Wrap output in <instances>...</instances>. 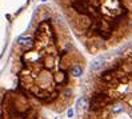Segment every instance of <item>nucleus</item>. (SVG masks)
<instances>
[{"label":"nucleus","mask_w":132,"mask_h":119,"mask_svg":"<svg viewBox=\"0 0 132 119\" xmlns=\"http://www.w3.org/2000/svg\"><path fill=\"white\" fill-rule=\"evenodd\" d=\"M107 103H109V96L104 92H99L92 96L89 107H91V110H98V108L104 107Z\"/></svg>","instance_id":"f257e3e1"},{"label":"nucleus","mask_w":132,"mask_h":119,"mask_svg":"<svg viewBox=\"0 0 132 119\" xmlns=\"http://www.w3.org/2000/svg\"><path fill=\"white\" fill-rule=\"evenodd\" d=\"M17 43L23 47H32L33 46V40L29 36H20V38L17 39Z\"/></svg>","instance_id":"f03ea898"},{"label":"nucleus","mask_w":132,"mask_h":119,"mask_svg":"<svg viewBox=\"0 0 132 119\" xmlns=\"http://www.w3.org/2000/svg\"><path fill=\"white\" fill-rule=\"evenodd\" d=\"M83 74V68H81L80 66H73L71 68V75L76 76V78H79V76Z\"/></svg>","instance_id":"7ed1b4c3"},{"label":"nucleus","mask_w":132,"mask_h":119,"mask_svg":"<svg viewBox=\"0 0 132 119\" xmlns=\"http://www.w3.org/2000/svg\"><path fill=\"white\" fill-rule=\"evenodd\" d=\"M87 103H88V99H87L86 96H81V98H79L78 102H76V107L78 108H84L87 106Z\"/></svg>","instance_id":"20e7f679"},{"label":"nucleus","mask_w":132,"mask_h":119,"mask_svg":"<svg viewBox=\"0 0 132 119\" xmlns=\"http://www.w3.org/2000/svg\"><path fill=\"white\" fill-rule=\"evenodd\" d=\"M123 110H124L123 103H115V105L112 106V112L113 114H120Z\"/></svg>","instance_id":"39448f33"},{"label":"nucleus","mask_w":132,"mask_h":119,"mask_svg":"<svg viewBox=\"0 0 132 119\" xmlns=\"http://www.w3.org/2000/svg\"><path fill=\"white\" fill-rule=\"evenodd\" d=\"M103 60H104V58H99L98 60H95V62H93V64H92V70H98L99 67L101 66Z\"/></svg>","instance_id":"423d86ee"},{"label":"nucleus","mask_w":132,"mask_h":119,"mask_svg":"<svg viewBox=\"0 0 132 119\" xmlns=\"http://www.w3.org/2000/svg\"><path fill=\"white\" fill-rule=\"evenodd\" d=\"M67 115H68V116H72V115H73V110H72V108H69L68 112H67Z\"/></svg>","instance_id":"0eeeda50"},{"label":"nucleus","mask_w":132,"mask_h":119,"mask_svg":"<svg viewBox=\"0 0 132 119\" xmlns=\"http://www.w3.org/2000/svg\"><path fill=\"white\" fill-rule=\"evenodd\" d=\"M43 1H47V0H43Z\"/></svg>","instance_id":"6e6552de"}]
</instances>
